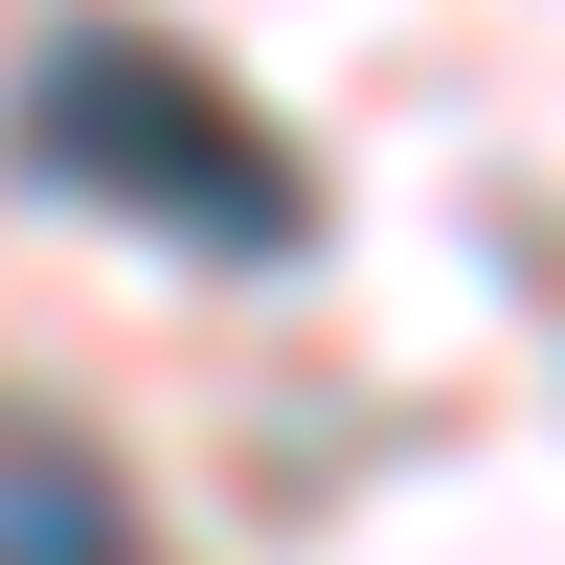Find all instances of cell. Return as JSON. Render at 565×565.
Wrapping results in <instances>:
<instances>
[{"mask_svg":"<svg viewBox=\"0 0 565 565\" xmlns=\"http://www.w3.org/2000/svg\"><path fill=\"white\" fill-rule=\"evenodd\" d=\"M23 159L68 181V204H114V226L226 249V271L317 249V181L271 159V114H249V90H204L159 23H68V45H45V68H23Z\"/></svg>","mask_w":565,"mask_h":565,"instance_id":"cell-1","label":"cell"},{"mask_svg":"<svg viewBox=\"0 0 565 565\" xmlns=\"http://www.w3.org/2000/svg\"><path fill=\"white\" fill-rule=\"evenodd\" d=\"M0 565H136L114 476H90V452H0Z\"/></svg>","mask_w":565,"mask_h":565,"instance_id":"cell-2","label":"cell"}]
</instances>
